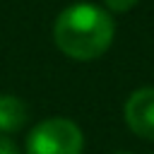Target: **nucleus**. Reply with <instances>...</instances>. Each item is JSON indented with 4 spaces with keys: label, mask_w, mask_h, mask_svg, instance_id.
<instances>
[{
    "label": "nucleus",
    "mask_w": 154,
    "mask_h": 154,
    "mask_svg": "<svg viewBox=\"0 0 154 154\" xmlns=\"http://www.w3.org/2000/svg\"><path fill=\"white\" fill-rule=\"evenodd\" d=\"M26 106L12 94H0V132H17L26 123Z\"/></svg>",
    "instance_id": "obj_4"
},
{
    "label": "nucleus",
    "mask_w": 154,
    "mask_h": 154,
    "mask_svg": "<svg viewBox=\"0 0 154 154\" xmlns=\"http://www.w3.org/2000/svg\"><path fill=\"white\" fill-rule=\"evenodd\" d=\"M116 154H130V152H116Z\"/></svg>",
    "instance_id": "obj_7"
},
{
    "label": "nucleus",
    "mask_w": 154,
    "mask_h": 154,
    "mask_svg": "<svg viewBox=\"0 0 154 154\" xmlns=\"http://www.w3.org/2000/svg\"><path fill=\"white\" fill-rule=\"evenodd\" d=\"M103 2H106V7L113 10V12H128V10H132V7L137 5V0H103Z\"/></svg>",
    "instance_id": "obj_5"
},
{
    "label": "nucleus",
    "mask_w": 154,
    "mask_h": 154,
    "mask_svg": "<svg viewBox=\"0 0 154 154\" xmlns=\"http://www.w3.org/2000/svg\"><path fill=\"white\" fill-rule=\"evenodd\" d=\"M84 135L67 118H48L31 128L26 154H82Z\"/></svg>",
    "instance_id": "obj_2"
},
{
    "label": "nucleus",
    "mask_w": 154,
    "mask_h": 154,
    "mask_svg": "<svg viewBox=\"0 0 154 154\" xmlns=\"http://www.w3.org/2000/svg\"><path fill=\"white\" fill-rule=\"evenodd\" d=\"M113 34L116 26L111 14L103 7L89 2H79L63 10L53 26V38L58 48L75 60L101 58L108 51Z\"/></svg>",
    "instance_id": "obj_1"
},
{
    "label": "nucleus",
    "mask_w": 154,
    "mask_h": 154,
    "mask_svg": "<svg viewBox=\"0 0 154 154\" xmlns=\"http://www.w3.org/2000/svg\"><path fill=\"white\" fill-rule=\"evenodd\" d=\"M0 154H19V147L7 135H0Z\"/></svg>",
    "instance_id": "obj_6"
},
{
    "label": "nucleus",
    "mask_w": 154,
    "mask_h": 154,
    "mask_svg": "<svg viewBox=\"0 0 154 154\" xmlns=\"http://www.w3.org/2000/svg\"><path fill=\"white\" fill-rule=\"evenodd\" d=\"M125 123L137 137L154 140V87H142L130 94L125 101Z\"/></svg>",
    "instance_id": "obj_3"
}]
</instances>
